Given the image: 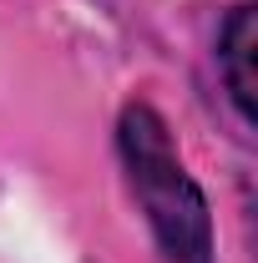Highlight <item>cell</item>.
Listing matches in <instances>:
<instances>
[{
	"instance_id": "obj_1",
	"label": "cell",
	"mask_w": 258,
	"mask_h": 263,
	"mask_svg": "<svg viewBox=\"0 0 258 263\" xmlns=\"http://www.w3.org/2000/svg\"><path fill=\"white\" fill-rule=\"evenodd\" d=\"M117 157L127 172V187L147 218L167 263H218V238H213V208L197 182L172 127L152 101L132 97L117 111Z\"/></svg>"
},
{
	"instance_id": "obj_2",
	"label": "cell",
	"mask_w": 258,
	"mask_h": 263,
	"mask_svg": "<svg viewBox=\"0 0 258 263\" xmlns=\"http://www.w3.org/2000/svg\"><path fill=\"white\" fill-rule=\"evenodd\" d=\"M218 76H223L228 106L238 111L243 127H253L258 106V5L238 0L218 26Z\"/></svg>"
}]
</instances>
